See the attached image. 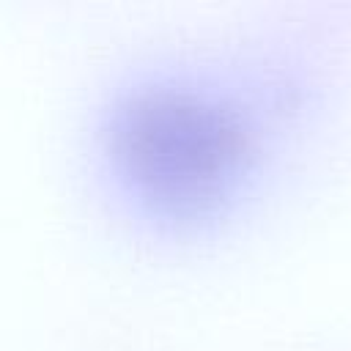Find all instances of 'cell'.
Here are the masks:
<instances>
[{
	"instance_id": "6da1fadb",
	"label": "cell",
	"mask_w": 351,
	"mask_h": 351,
	"mask_svg": "<svg viewBox=\"0 0 351 351\" xmlns=\"http://www.w3.org/2000/svg\"><path fill=\"white\" fill-rule=\"evenodd\" d=\"M121 154L154 192L203 197L236 156V129L214 110L176 93H154L123 112Z\"/></svg>"
}]
</instances>
